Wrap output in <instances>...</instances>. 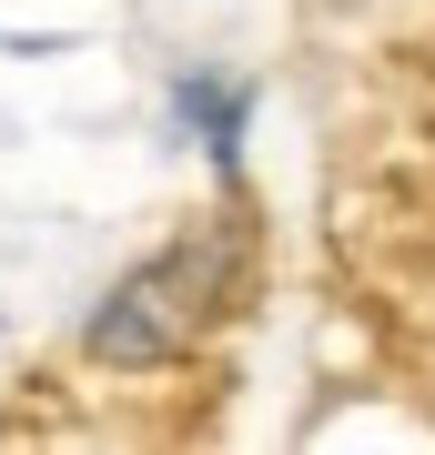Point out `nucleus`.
Returning <instances> with one entry per match:
<instances>
[{
  "mask_svg": "<svg viewBox=\"0 0 435 455\" xmlns=\"http://www.w3.org/2000/svg\"><path fill=\"white\" fill-rule=\"evenodd\" d=\"M233 274H243V233H233V223L182 233L173 253L132 263V274L101 293L92 355H101V364H173V355H193V344L213 334V314H223Z\"/></svg>",
  "mask_w": 435,
  "mask_h": 455,
  "instance_id": "obj_1",
  "label": "nucleus"
},
{
  "mask_svg": "<svg viewBox=\"0 0 435 455\" xmlns=\"http://www.w3.org/2000/svg\"><path fill=\"white\" fill-rule=\"evenodd\" d=\"M324 11H355V0H324Z\"/></svg>",
  "mask_w": 435,
  "mask_h": 455,
  "instance_id": "obj_2",
  "label": "nucleus"
}]
</instances>
